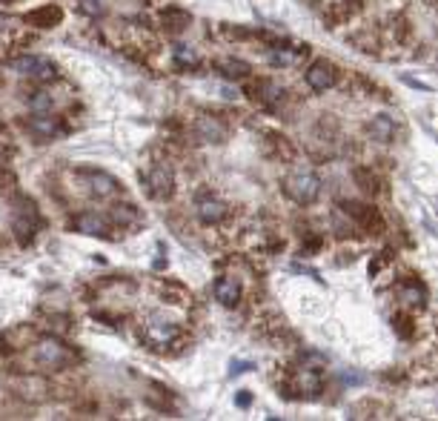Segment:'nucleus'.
I'll return each instance as SVG.
<instances>
[{"label":"nucleus","instance_id":"obj_17","mask_svg":"<svg viewBox=\"0 0 438 421\" xmlns=\"http://www.w3.org/2000/svg\"><path fill=\"white\" fill-rule=\"evenodd\" d=\"M401 301L415 304V307H424V301H427V290H424L421 281H410V284L401 287Z\"/></svg>","mask_w":438,"mask_h":421},{"label":"nucleus","instance_id":"obj_15","mask_svg":"<svg viewBox=\"0 0 438 421\" xmlns=\"http://www.w3.org/2000/svg\"><path fill=\"white\" fill-rule=\"evenodd\" d=\"M29 129H32L38 137H55V135H60L57 118H49V115H32Z\"/></svg>","mask_w":438,"mask_h":421},{"label":"nucleus","instance_id":"obj_18","mask_svg":"<svg viewBox=\"0 0 438 421\" xmlns=\"http://www.w3.org/2000/svg\"><path fill=\"white\" fill-rule=\"evenodd\" d=\"M172 57H175V63L178 66H189V69H195L198 63H201V57H198V52L192 49V46H175V52H172Z\"/></svg>","mask_w":438,"mask_h":421},{"label":"nucleus","instance_id":"obj_6","mask_svg":"<svg viewBox=\"0 0 438 421\" xmlns=\"http://www.w3.org/2000/svg\"><path fill=\"white\" fill-rule=\"evenodd\" d=\"M175 335H178V327L172 321H167V318H150L146 327H143V338L152 347H167V344L175 341Z\"/></svg>","mask_w":438,"mask_h":421},{"label":"nucleus","instance_id":"obj_24","mask_svg":"<svg viewBox=\"0 0 438 421\" xmlns=\"http://www.w3.org/2000/svg\"><path fill=\"white\" fill-rule=\"evenodd\" d=\"M6 186H15V175L0 167V189H6Z\"/></svg>","mask_w":438,"mask_h":421},{"label":"nucleus","instance_id":"obj_26","mask_svg":"<svg viewBox=\"0 0 438 421\" xmlns=\"http://www.w3.org/2000/svg\"><path fill=\"white\" fill-rule=\"evenodd\" d=\"M0 132H4V123H0Z\"/></svg>","mask_w":438,"mask_h":421},{"label":"nucleus","instance_id":"obj_16","mask_svg":"<svg viewBox=\"0 0 438 421\" xmlns=\"http://www.w3.org/2000/svg\"><path fill=\"white\" fill-rule=\"evenodd\" d=\"M161 23L169 29V32H181V29H186V23H189V12H184V9H164V15H161Z\"/></svg>","mask_w":438,"mask_h":421},{"label":"nucleus","instance_id":"obj_13","mask_svg":"<svg viewBox=\"0 0 438 421\" xmlns=\"http://www.w3.org/2000/svg\"><path fill=\"white\" fill-rule=\"evenodd\" d=\"M215 298L224 307H235L241 301V284L235 278H218L215 281Z\"/></svg>","mask_w":438,"mask_h":421},{"label":"nucleus","instance_id":"obj_2","mask_svg":"<svg viewBox=\"0 0 438 421\" xmlns=\"http://www.w3.org/2000/svg\"><path fill=\"white\" fill-rule=\"evenodd\" d=\"M9 69H12V72H18V75L35 78V81H52L55 78V63L46 60V57H38V55L15 57V60H9Z\"/></svg>","mask_w":438,"mask_h":421},{"label":"nucleus","instance_id":"obj_11","mask_svg":"<svg viewBox=\"0 0 438 421\" xmlns=\"http://www.w3.org/2000/svg\"><path fill=\"white\" fill-rule=\"evenodd\" d=\"M227 203L224 201H218V198H201L198 201V218L203 224H221L227 218Z\"/></svg>","mask_w":438,"mask_h":421},{"label":"nucleus","instance_id":"obj_8","mask_svg":"<svg viewBox=\"0 0 438 421\" xmlns=\"http://www.w3.org/2000/svg\"><path fill=\"white\" fill-rule=\"evenodd\" d=\"M81 178H86L92 195H98V198H109L120 189V181L112 178L109 172H101V169H81Z\"/></svg>","mask_w":438,"mask_h":421},{"label":"nucleus","instance_id":"obj_14","mask_svg":"<svg viewBox=\"0 0 438 421\" xmlns=\"http://www.w3.org/2000/svg\"><path fill=\"white\" fill-rule=\"evenodd\" d=\"M215 69H218V72H221L227 81H241V78H247V75L252 72V66H249L247 60H238V57H224V60H218Z\"/></svg>","mask_w":438,"mask_h":421},{"label":"nucleus","instance_id":"obj_23","mask_svg":"<svg viewBox=\"0 0 438 421\" xmlns=\"http://www.w3.org/2000/svg\"><path fill=\"white\" fill-rule=\"evenodd\" d=\"M49 103H52V98L46 92H35V98H32V106L35 109H49Z\"/></svg>","mask_w":438,"mask_h":421},{"label":"nucleus","instance_id":"obj_4","mask_svg":"<svg viewBox=\"0 0 438 421\" xmlns=\"http://www.w3.org/2000/svg\"><path fill=\"white\" fill-rule=\"evenodd\" d=\"M146 192H150L155 201H167L175 192V175L169 164H158L146 172Z\"/></svg>","mask_w":438,"mask_h":421},{"label":"nucleus","instance_id":"obj_9","mask_svg":"<svg viewBox=\"0 0 438 421\" xmlns=\"http://www.w3.org/2000/svg\"><path fill=\"white\" fill-rule=\"evenodd\" d=\"M75 230L84 232V235H95V238H112V230H109V221L98 213H81L75 218Z\"/></svg>","mask_w":438,"mask_h":421},{"label":"nucleus","instance_id":"obj_20","mask_svg":"<svg viewBox=\"0 0 438 421\" xmlns=\"http://www.w3.org/2000/svg\"><path fill=\"white\" fill-rule=\"evenodd\" d=\"M370 135H376L378 140H390V137H393V123H390L387 118H376V120L370 123Z\"/></svg>","mask_w":438,"mask_h":421},{"label":"nucleus","instance_id":"obj_1","mask_svg":"<svg viewBox=\"0 0 438 421\" xmlns=\"http://www.w3.org/2000/svg\"><path fill=\"white\" fill-rule=\"evenodd\" d=\"M283 189H286V195L296 201V203L310 206V203H315L318 195H321V178H318L315 172H292V175L283 181Z\"/></svg>","mask_w":438,"mask_h":421},{"label":"nucleus","instance_id":"obj_22","mask_svg":"<svg viewBox=\"0 0 438 421\" xmlns=\"http://www.w3.org/2000/svg\"><path fill=\"white\" fill-rule=\"evenodd\" d=\"M81 12L84 15H101L103 6H101V0H81Z\"/></svg>","mask_w":438,"mask_h":421},{"label":"nucleus","instance_id":"obj_3","mask_svg":"<svg viewBox=\"0 0 438 421\" xmlns=\"http://www.w3.org/2000/svg\"><path fill=\"white\" fill-rule=\"evenodd\" d=\"M35 361L46 370H55V367H63L69 361V347L57 338H40L38 347H35Z\"/></svg>","mask_w":438,"mask_h":421},{"label":"nucleus","instance_id":"obj_5","mask_svg":"<svg viewBox=\"0 0 438 421\" xmlns=\"http://www.w3.org/2000/svg\"><path fill=\"white\" fill-rule=\"evenodd\" d=\"M307 84H310V89H315V92H327V89H332L335 86V81H338V69L330 63V60H315L310 69H307Z\"/></svg>","mask_w":438,"mask_h":421},{"label":"nucleus","instance_id":"obj_25","mask_svg":"<svg viewBox=\"0 0 438 421\" xmlns=\"http://www.w3.org/2000/svg\"><path fill=\"white\" fill-rule=\"evenodd\" d=\"M247 367H249V364H241V361H235V364H232V376H238V373H244Z\"/></svg>","mask_w":438,"mask_h":421},{"label":"nucleus","instance_id":"obj_7","mask_svg":"<svg viewBox=\"0 0 438 421\" xmlns=\"http://www.w3.org/2000/svg\"><path fill=\"white\" fill-rule=\"evenodd\" d=\"M12 232L21 244H29L38 232V213H35V206L32 203H23L18 213H15V221H12Z\"/></svg>","mask_w":438,"mask_h":421},{"label":"nucleus","instance_id":"obj_10","mask_svg":"<svg viewBox=\"0 0 438 421\" xmlns=\"http://www.w3.org/2000/svg\"><path fill=\"white\" fill-rule=\"evenodd\" d=\"M195 135H198V140H203V144H221V140L227 137V126L218 120V118L203 115L195 123Z\"/></svg>","mask_w":438,"mask_h":421},{"label":"nucleus","instance_id":"obj_19","mask_svg":"<svg viewBox=\"0 0 438 421\" xmlns=\"http://www.w3.org/2000/svg\"><path fill=\"white\" fill-rule=\"evenodd\" d=\"M115 221L118 224H135L137 221V209L132 206V203H120V206H115Z\"/></svg>","mask_w":438,"mask_h":421},{"label":"nucleus","instance_id":"obj_12","mask_svg":"<svg viewBox=\"0 0 438 421\" xmlns=\"http://www.w3.org/2000/svg\"><path fill=\"white\" fill-rule=\"evenodd\" d=\"M60 21H63L60 6H40V9H35V12L26 15V23L29 26H38V29H55Z\"/></svg>","mask_w":438,"mask_h":421},{"label":"nucleus","instance_id":"obj_21","mask_svg":"<svg viewBox=\"0 0 438 421\" xmlns=\"http://www.w3.org/2000/svg\"><path fill=\"white\" fill-rule=\"evenodd\" d=\"M275 66H289L292 60H296V52H289V49H278V52H272V57H269Z\"/></svg>","mask_w":438,"mask_h":421}]
</instances>
